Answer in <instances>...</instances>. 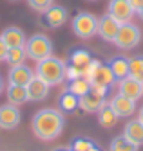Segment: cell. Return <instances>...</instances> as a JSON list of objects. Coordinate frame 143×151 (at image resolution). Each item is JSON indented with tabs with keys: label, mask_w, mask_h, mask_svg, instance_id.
<instances>
[{
	"label": "cell",
	"mask_w": 143,
	"mask_h": 151,
	"mask_svg": "<svg viewBox=\"0 0 143 151\" xmlns=\"http://www.w3.org/2000/svg\"><path fill=\"white\" fill-rule=\"evenodd\" d=\"M63 113L55 108H42L33 115L31 129L36 139L40 140H55L63 131Z\"/></svg>",
	"instance_id": "obj_1"
},
{
	"label": "cell",
	"mask_w": 143,
	"mask_h": 151,
	"mask_svg": "<svg viewBox=\"0 0 143 151\" xmlns=\"http://www.w3.org/2000/svg\"><path fill=\"white\" fill-rule=\"evenodd\" d=\"M34 76L45 81L49 86L60 85L65 79V61H62L60 58H55V56H49V58L36 63Z\"/></svg>",
	"instance_id": "obj_2"
},
{
	"label": "cell",
	"mask_w": 143,
	"mask_h": 151,
	"mask_svg": "<svg viewBox=\"0 0 143 151\" xmlns=\"http://www.w3.org/2000/svg\"><path fill=\"white\" fill-rule=\"evenodd\" d=\"M26 52L27 58H31L33 61H42L49 56H53V42L51 38L45 36L44 32H36L33 34L31 38H27L26 42Z\"/></svg>",
	"instance_id": "obj_3"
},
{
	"label": "cell",
	"mask_w": 143,
	"mask_h": 151,
	"mask_svg": "<svg viewBox=\"0 0 143 151\" xmlns=\"http://www.w3.org/2000/svg\"><path fill=\"white\" fill-rule=\"evenodd\" d=\"M73 32L82 38V40H89L98 32V18L93 13L80 11L73 18Z\"/></svg>",
	"instance_id": "obj_4"
},
{
	"label": "cell",
	"mask_w": 143,
	"mask_h": 151,
	"mask_svg": "<svg viewBox=\"0 0 143 151\" xmlns=\"http://www.w3.org/2000/svg\"><path fill=\"white\" fill-rule=\"evenodd\" d=\"M141 42V31L138 25L134 24H121L120 25V31L114 38V45L121 50H132L139 45Z\"/></svg>",
	"instance_id": "obj_5"
},
{
	"label": "cell",
	"mask_w": 143,
	"mask_h": 151,
	"mask_svg": "<svg viewBox=\"0 0 143 151\" xmlns=\"http://www.w3.org/2000/svg\"><path fill=\"white\" fill-rule=\"evenodd\" d=\"M67 20H69V11L63 6H56V4L47 7L40 16V24L44 27H47V29H58Z\"/></svg>",
	"instance_id": "obj_6"
},
{
	"label": "cell",
	"mask_w": 143,
	"mask_h": 151,
	"mask_svg": "<svg viewBox=\"0 0 143 151\" xmlns=\"http://www.w3.org/2000/svg\"><path fill=\"white\" fill-rule=\"evenodd\" d=\"M107 14H111L120 24H129L134 16V9L127 0H111L107 6Z\"/></svg>",
	"instance_id": "obj_7"
},
{
	"label": "cell",
	"mask_w": 143,
	"mask_h": 151,
	"mask_svg": "<svg viewBox=\"0 0 143 151\" xmlns=\"http://www.w3.org/2000/svg\"><path fill=\"white\" fill-rule=\"evenodd\" d=\"M118 93H121V96L129 97V99L138 101L143 96V83L131 78V76H127V78L118 81Z\"/></svg>",
	"instance_id": "obj_8"
},
{
	"label": "cell",
	"mask_w": 143,
	"mask_h": 151,
	"mask_svg": "<svg viewBox=\"0 0 143 151\" xmlns=\"http://www.w3.org/2000/svg\"><path fill=\"white\" fill-rule=\"evenodd\" d=\"M120 22H116L111 14H103L101 18H98V32L100 38H103L105 42H112L114 43V38L120 31Z\"/></svg>",
	"instance_id": "obj_9"
},
{
	"label": "cell",
	"mask_w": 143,
	"mask_h": 151,
	"mask_svg": "<svg viewBox=\"0 0 143 151\" xmlns=\"http://www.w3.org/2000/svg\"><path fill=\"white\" fill-rule=\"evenodd\" d=\"M20 124V110L15 104H2L0 106V128L13 129Z\"/></svg>",
	"instance_id": "obj_10"
},
{
	"label": "cell",
	"mask_w": 143,
	"mask_h": 151,
	"mask_svg": "<svg viewBox=\"0 0 143 151\" xmlns=\"http://www.w3.org/2000/svg\"><path fill=\"white\" fill-rule=\"evenodd\" d=\"M109 106L114 110V113H116L118 117H121V119L131 117L132 113L136 111V101L125 97V96H121V93L114 96V97L109 101Z\"/></svg>",
	"instance_id": "obj_11"
},
{
	"label": "cell",
	"mask_w": 143,
	"mask_h": 151,
	"mask_svg": "<svg viewBox=\"0 0 143 151\" xmlns=\"http://www.w3.org/2000/svg\"><path fill=\"white\" fill-rule=\"evenodd\" d=\"M0 38L4 40V43L7 45V49H13V47H26V42H27V36L26 32L16 27V25H9L2 31Z\"/></svg>",
	"instance_id": "obj_12"
},
{
	"label": "cell",
	"mask_w": 143,
	"mask_h": 151,
	"mask_svg": "<svg viewBox=\"0 0 143 151\" xmlns=\"http://www.w3.org/2000/svg\"><path fill=\"white\" fill-rule=\"evenodd\" d=\"M33 78H34V70H31V68L26 67L24 63H22V65L11 67V68H9V74H7L9 85H20V86H27Z\"/></svg>",
	"instance_id": "obj_13"
},
{
	"label": "cell",
	"mask_w": 143,
	"mask_h": 151,
	"mask_svg": "<svg viewBox=\"0 0 143 151\" xmlns=\"http://www.w3.org/2000/svg\"><path fill=\"white\" fill-rule=\"evenodd\" d=\"M26 88H27V97H29V101L31 103H40V101H44L49 96V88L51 86L45 81H42L40 78L34 76Z\"/></svg>",
	"instance_id": "obj_14"
},
{
	"label": "cell",
	"mask_w": 143,
	"mask_h": 151,
	"mask_svg": "<svg viewBox=\"0 0 143 151\" xmlns=\"http://www.w3.org/2000/svg\"><path fill=\"white\" fill-rule=\"evenodd\" d=\"M107 101H105V97H100V96H96L94 92H87L85 96H82V97H78V108H82L83 111H87V113H96L103 104H105Z\"/></svg>",
	"instance_id": "obj_15"
},
{
	"label": "cell",
	"mask_w": 143,
	"mask_h": 151,
	"mask_svg": "<svg viewBox=\"0 0 143 151\" xmlns=\"http://www.w3.org/2000/svg\"><path fill=\"white\" fill-rule=\"evenodd\" d=\"M123 137L127 139L129 142H132L134 146H143V124L136 119V121H129L125 124L123 129Z\"/></svg>",
	"instance_id": "obj_16"
},
{
	"label": "cell",
	"mask_w": 143,
	"mask_h": 151,
	"mask_svg": "<svg viewBox=\"0 0 143 151\" xmlns=\"http://www.w3.org/2000/svg\"><path fill=\"white\" fill-rule=\"evenodd\" d=\"M7 103L9 104H15V106H22L26 103H29V97H27V88L26 86H20V85H9L7 90Z\"/></svg>",
	"instance_id": "obj_17"
},
{
	"label": "cell",
	"mask_w": 143,
	"mask_h": 151,
	"mask_svg": "<svg viewBox=\"0 0 143 151\" xmlns=\"http://www.w3.org/2000/svg\"><path fill=\"white\" fill-rule=\"evenodd\" d=\"M116 81L114 78V74L112 70L109 68V65H100L96 68V72L93 74V78H91V83H96V85H103V86H112Z\"/></svg>",
	"instance_id": "obj_18"
},
{
	"label": "cell",
	"mask_w": 143,
	"mask_h": 151,
	"mask_svg": "<svg viewBox=\"0 0 143 151\" xmlns=\"http://www.w3.org/2000/svg\"><path fill=\"white\" fill-rule=\"evenodd\" d=\"M98 122H100V126L101 128H107V129H109V128H114V124L118 122V115H116V113H114V110L109 106V103H105L98 111Z\"/></svg>",
	"instance_id": "obj_19"
},
{
	"label": "cell",
	"mask_w": 143,
	"mask_h": 151,
	"mask_svg": "<svg viewBox=\"0 0 143 151\" xmlns=\"http://www.w3.org/2000/svg\"><path fill=\"white\" fill-rule=\"evenodd\" d=\"M109 68L112 70L116 81L123 79L129 76V58H123V56H116L109 61Z\"/></svg>",
	"instance_id": "obj_20"
},
{
	"label": "cell",
	"mask_w": 143,
	"mask_h": 151,
	"mask_svg": "<svg viewBox=\"0 0 143 151\" xmlns=\"http://www.w3.org/2000/svg\"><path fill=\"white\" fill-rule=\"evenodd\" d=\"M91 61H93V56H91V52L85 50V49H76V50L71 52V56H69V65L78 67L82 72L85 70V67Z\"/></svg>",
	"instance_id": "obj_21"
},
{
	"label": "cell",
	"mask_w": 143,
	"mask_h": 151,
	"mask_svg": "<svg viewBox=\"0 0 143 151\" xmlns=\"http://www.w3.org/2000/svg\"><path fill=\"white\" fill-rule=\"evenodd\" d=\"M67 90H69L71 93H74L76 97H82V96H85L87 92H91V81L85 79V78H76V79H71V83H69Z\"/></svg>",
	"instance_id": "obj_22"
},
{
	"label": "cell",
	"mask_w": 143,
	"mask_h": 151,
	"mask_svg": "<svg viewBox=\"0 0 143 151\" xmlns=\"http://www.w3.org/2000/svg\"><path fill=\"white\" fill-rule=\"evenodd\" d=\"M27 58V52H26V47H13V49H7V54H6V61L15 67V65H22Z\"/></svg>",
	"instance_id": "obj_23"
},
{
	"label": "cell",
	"mask_w": 143,
	"mask_h": 151,
	"mask_svg": "<svg viewBox=\"0 0 143 151\" xmlns=\"http://www.w3.org/2000/svg\"><path fill=\"white\" fill-rule=\"evenodd\" d=\"M58 104H60V110L63 111H74L78 108V97L74 93H71L69 90H65L58 99Z\"/></svg>",
	"instance_id": "obj_24"
},
{
	"label": "cell",
	"mask_w": 143,
	"mask_h": 151,
	"mask_svg": "<svg viewBox=\"0 0 143 151\" xmlns=\"http://www.w3.org/2000/svg\"><path fill=\"white\" fill-rule=\"evenodd\" d=\"M129 76L143 83V56H134L129 60Z\"/></svg>",
	"instance_id": "obj_25"
},
{
	"label": "cell",
	"mask_w": 143,
	"mask_h": 151,
	"mask_svg": "<svg viewBox=\"0 0 143 151\" xmlns=\"http://www.w3.org/2000/svg\"><path fill=\"white\" fill-rule=\"evenodd\" d=\"M109 151H138V146H134L132 142H129L123 135H120V137H114L111 140Z\"/></svg>",
	"instance_id": "obj_26"
},
{
	"label": "cell",
	"mask_w": 143,
	"mask_h": 151,
	"mask_svg": "<svg viewBox=\"0 0 143 151\" xmlns=\"http://www.w3.org/2000/svg\"><path fill=\"white\" fill-rule=\"evenodd\" d=\"M94 146H96V144H94L93 140L80 137V139H74V140H73V144H71V149H73V151H91Z\"/></svg>",
	"instance_id": "obj_27"
},
{
	"label": "cell",
	"mask_w": 143,
	"mask_h": 151,
	"mask_svg": "<svg viewBox=\"0 0 143 151\" xmlns=\"http://www.w3.org/2000/svg\"><path fill=\"white\" fill-rule=\"evenodd\" d=\"M27 4H29L31 9L38 11V13H44L47 7H51L55 4V0H27Z\"/></svg>",
	"instance_id": "obj_28"
},
{
	"label": "cell",
	"mask_w": 143,
	"mask_h": 151,
	"mask_svg": "<svg viewBox=\"0 0 143 151\" xmlns=\"http://www.w3.org/2000/svg\"><path fill=\"white\" fill-rule=\"evenodd\" d=\"M6 54H7V45L4 43L2 38H0V61H6Z\"/></svg>",
	"instance_id": "obj_29"
},
{
	"label": "cell",
	"mask_w": 143,
	"mask_h": 151,
	"mask_svg": "<svg viewBox=\"0 0 143 151\" xmlns=\"http://www.w3.org/2000/svg\"><path fill=\"white\" fill-rule=\"evenodd\" d=\"M127 2L131 4V7L134 9V13H138V11L143 7V0H127Z\"/></svg>",
	"instance_id": "obj_30"
},
{
	"label": "cell",
	"mask_w": 143,
	"mask_h": 151,
	"mask_svg": "<svg viewBox=\"0 0 143 151\" xmlns=\"http://www.w3.org/2000/svg\"><path fill=\"white\" fill-rule=\"evenodd\" d=\"M138 121H139V122L143 124V106L139 108V115H138Z\"/></svg>",
	"instance_id": "obj_31"
},
{
	"label": "cell",
	"mask_w": 143,
	"mask_h": 151,
	"mask_svg": "<svg viewBox=\"0 0 143 151\" xmlns=\"http://www.w3.org/2000/svg\"><path fill=\"white\" fill-rule=\"evenodd\" d=\"M4 88H6V85H4V79H2V78H0V93H2V92H4Z\"/></svg>",
	"instance_id": "obj_32"
},
{
	"label": "cell",
	"mask_w": 143,
	"mask_h": 151,
	"mask_svg": "<svg viewBox=\"0 0 143 151\" xmlns=\"http://www.w3.org/2000/svg\"><path fill=\"white\" fill-rule=\"evenodd\" d=\"M55 151H71V147H56Z\"/></svg>",
	"instance_id": "obj_33"
},
{
	"label": "cell",
	"mask_w": 143,
	"mask_h": 151,
	"mask_svg": "<svg viewBox=\"0 0 143 151\" xmlns=\"http://www.w3.org/2000/svg\"><path fill=\"white\" fill-rule=\"evenodd\" d=\"M138 16H139V18H141V20H143V7H141V9L138 11Z\"/></svg>",
	"instance_id": "obj_34"
},
{
	"label": "cell",
	"mask_w": 143,
	"mask_h": 151,
	"mask_svg": "<svg viewBox=\"0 0 143 151\" xmlns=\"http://www.w3.org/2000/svg\"><path fill=\"white\" fill-rule=\"evenodd\" d=\"M91 151H101V149H100V147H98V146H94V147H93V149H91Z\"/></svg>",
	"instance_id": "obj_35"
},
{
	"label": "cell",
	"mask_w": 143,
	"mask_h": 151,
	"mask_svg": "<svg viewBox=\"0 0 143 151\" xmlns=\"http://www.w3.org/2000/svg\"><path fill=\"white\" fill-rule=\"evenodd\" d=\"M89 2H96V0H89Z\"/></svg>",
	"instance_id": "obj_36"
},
{
	"label": "cell",
	"mask_w": 143,
	"mask_h": 151,
	"mask_svg": "<svg viewBox=\"0 0 143 151\" xmlns=\"http://www.w3.org/2000/svg\"><path fill=\"white\" fill-rule=\"evenodd\" d=\"M71 151H73V149H71Z\"/></svg>",
	"instance_id": "obj_37"
}]
</instances>
